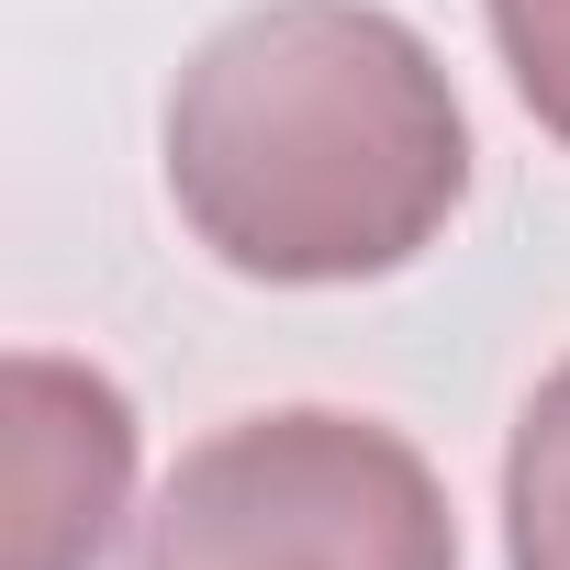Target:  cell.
Segmentation results:
<instances>
[{
    "mask_svg": "<svg viewBox=\"0 0 570 570\" xmlns=\"http://www.w3.org/2000/svg\"><path fill=\"white\" fill-rule=\"evenodd\" d=\"M190 246L268 292L414 268L470 202V112L381 0H257L213 23L157 124Z\"/></svg>",
    "mask_w": 570,
    "mask_h": 570,
    "instance_id": "obj_1",
    "label": "cell"
},
{
    "mask_svg": "<svg viewBox=\"0 0 570 570\" xmlns=\"http://www.w3.org/2000/svg\"><path fill=\"white\" fill-rule=\"evenodd\" d=\"M124 570H459V514L414 436L279 403L213 425L157 481Z\"/></svg>",
    "mask_w": 570,
    "mask_h": 570,
    "instance_id": "obj_2",
    "label": "cell"
},
{
    "mask_svg": "<svg viewBox=\"0 0 570 570\" xmlns=\"http://www.w3.org/2000/svg\"><path fill=\"white\" fill-rule=\"evenodd\" d=\"M12 470H0V570H101L135 514V403L90 358L12 347Z\"/></svg>",
    "mask_w": 570,
    "mask_h": 570,
    "instance_id": "obj_3",
    "label": "cell"
},
{
    "mask_svg": "<svg viewBox=\"0 0 570 570\" xmlns=\"http://www.w3.org/2000/svg\"><path fill=\"white\" fill-rule=\"evenodd\" d=\"M503 570H570V358L503 436Z\"/></svg>",
    "mask_w": 570,
    "mask_h": 570,
    "instance_id": "obj_4",
    "label": "cell"
},
{
    "mask_svg": "<svg viewBox=\"0 0 570 570\" xmlns=\"http://www.w3.org/2000/svg\"><path fill=\"white\" fill-rule=\"evenodd\" d=\"M492 57L514 79V101L537 112V135L570 146V0H481Z\"/></svg>",
    "mask_w": 570,
    "mask_h": 570,
    "instance_id": "obj_5",
    "label": "cell"
}]
</instances>
